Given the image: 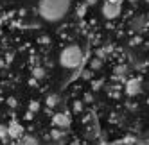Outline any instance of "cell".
I'll list each match as a JSON object with an SVG mask.
<instances>
[{
    "instance_id": "8fae6325",
    "label": "cell",
    "mask_w": 149,
    "mask_h": 145,
    "mask_svg": "<svg viewBox=\"0 0 149 145\" xmlns=\"http://www.w3.org/2000/svg\"><path fill=\"white\" fill-rule=\"evenodd\" d=\"M0 136H7V126H0Z\"/></svg>"
},
{
    "instance_id": "3957f363",
    "label": "cell",
    "mask_w": 149,
    "mask_h": 145,
    "mask_svg": "<svg viewBox=\"0 0 149 145\" xmlns=\"http://www.w3.org/2000/svg\"><path fill=\"white\" fill-rule=\"evenodd\" d=\"M122 11V2L120 0H104L102 4V14L106 20H115Z\"/></svg>"
},
{
    "instance_id": "4fadbf2b",
    "label": "cell",
    "mask_w": 149,
    "mask_h": 145,
    "mask_svg": "<svg viewBox=\"0 0 149 145\" xmlns=\"http://www.w3.org/2000/svg\"><path fill=\"white\" fill-rule=\"evenodd\" d=\"M97 0H84V4H95Z\"/></svg>"
},
{
    "instance_id": "9c48e42d",
    "label": "cell",
    "mask_w": 149,
    "mask_h": 145,
    "mask_svg": "<svg viewBox=\"0 0 149 145\" xmlns=\"http://www.w3.org/2000/svg\"><path fill=\"white\" fill-rule=\"evenodd\" d=\"M45 75V72H43V68H36L34 70V77L36 79H41V77H43Z\"/></svg>"
},
{
    "instance_id": "52a82bcc",
    "label": "cell",
    "mask_w": 149,
    "mask_h": 145,
    "mask_svg": "<svg viewBox=\"0 0 149 145\" xmlns=\"http://www.w3.org/2000/svg\"><path fill=\"white\" fill-rule=\"evenodd\" d=\"M16 145H38V140L34 136H31V134H25V136H22L18 140Z\"/></svg>"
},
{
    "instance_id": "8992f818",
    "label": "cell",
    "mask_w": 149,
    "mask_h": 145,
    "mask_svg": "<svg viewBox=\"0 0 149 145\" xmlns=\"http://www.w3.org/2000/svg\"><path fill=\"white\" fill-rule=\"evenodd\" d=\"M7 136L11 138H20L22 136V126H20L18 122H11L7 126Z\"/></svg>"
},
{
    "instance_id": "ba28073f",
    "label": "cell",
    "mask_w": 149,
    "mask_h": 145,
    "mask_svg": "<svg viewBox=\"0 0 149 145\" xmlns=\"http://www.w3.org/2000/svg\"><path fill=\"white\" fill-rule=\"evenodd\" d=\"M56 104H58V95H49V97H47V106L54 108Z\"/></svg>"
},
{
    "instance_id": "30bf717a",
    "label": "cell",
    "mask_w": 149,
    "mask_h": 145,
    "mask_svg": "<svg viewBox=\"0 0 149 145\" xmlns=\"http://www.w3.org/2000/svg\"><path fill=\"white\" fill-rule=\"evenodd\" d=\"M101 65H102V63H101V59H93V61H92V68H93V70H97Z\"/></svg>"
},
{
    "instance_id": "6da1fadb",
    "label": "cell",
    "mask_w": 149,
    "mask_h": 145,
    "mask_svg": "<svg viewBox=\"0 0 149 145\" xmlns=\"http://www.w3.org/2000/svg\"><path fill=\"white\" fill-rule=\"evenodd\" d=\"M72 0H40L38 2V13L45 22H59L70 11Z\"/></svg>"
},
{
    "instance_id": "7a4b0ae2",
    "label": "cell",
    "mask_w": 149,
    "mask_h": 145,
    "mask_svg": "<svg viewBox=\"0 0 149 145\" xmlns=\"http://www.w3.org/2000/svg\"><path fill=\"white\" fill-rule=\"evenodd\" d=\"M83 59H84L83 48H79L77 45H68L59 52V65L63 68H68V70L77 68L83 63Z\"/></svg>"
},
{
    "instance_id": "277c9868",
    "label": "cell",
    "mask_w": 149,
    "mask_h": 145,
    "mask_svg": "<svg viewBox=\"0 0 149 145\" xmlns=\"http://www.w3.org/2000/svg\"><path fill=\"white\" fill-rule=\"evenodd\" d=\"M142 91V81L140 79H130L126 82V93L127 95H138Z\"/></svg>"
},
{
    "instance_id": "7c38bea8",
    "label": "cell",
    "mask_w": 149,
    "mask_h": 145,
    "mask_svg": "<svg viewBox=\"0 0 149 145\" xmlns=\"http://www.w3.org/2000/svg\"><path fill=\"white\" fill-rule=\"evenodd\" d=\"M74 108H76V109H77V111H79V109H81V108H83V104H81V102H76V104H74Z\"/></svg>"
},
{
    "instance_id": "5b68a950",
    "label": "cell",
    "mask_w": 149,
    "mask_h": 145,
    "mask_svg": "<svg viewBox=\"0 0 149 145\" xmlns=\"http://www.w3.org/2000/svg\"><path fill=\"white\" fill-rule=\"evenodd\" d=\"M52 124H54L56 127H59V129H65V127L70 126V117L67 113H56V115L52 117Z\"/></svg>"
}]
</instances>
